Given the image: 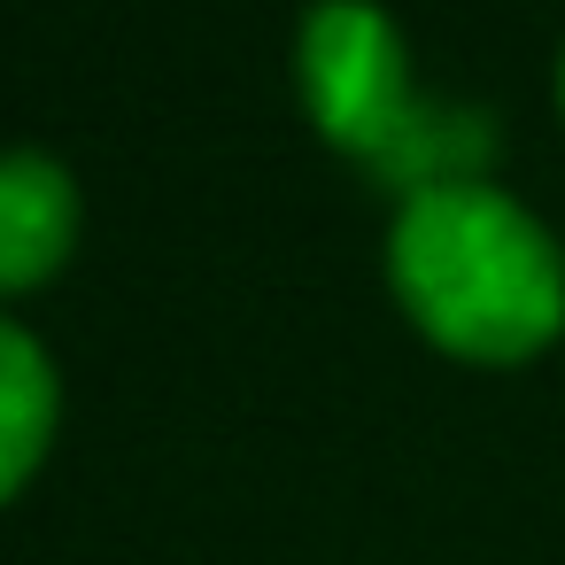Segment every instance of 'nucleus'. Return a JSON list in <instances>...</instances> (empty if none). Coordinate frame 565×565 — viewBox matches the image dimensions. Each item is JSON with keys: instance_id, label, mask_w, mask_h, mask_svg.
<instances>
[{"instance_id": "39448f33", "label": "nucleus", "mask_w": 565, "mask_h": 565, "mask_svg": "<svg viewBox=\"0 0 565 565\" xmlns=\"http://www.w3.org/2000/svg\"><path fill=\"white\" fill-rule=\"evenodd\" d=\"M557 102H565V63H557Z\"/></svg>"}, {"instance_id": "7ed1b4c3", "label": "nucleus", "mask_w": 565, "mask_h": 565, "mask_svg": "<svg viewBox=\"0 0 565 565\" xmlns=\"http://www.w3.org/2000/svg\"><path fill=\"white\" fill-rule=\"evenodd\" d=\"M78 233V186L55 156L9 148L0 156V287H32L63 264Z\"/></svg>"}, {"instance_id": "f03ea898", "label": "nucleus", "mask_w": 565, "mask_h": 565, "mask_svg": "<svg viewBox=\"0 0 565 565\" xmlns=\"http://www.w3.org/2000/svg\"><path fill=\"white\" fill-rule=\"evenodd\" d=\"M302 94H310L318 125L349 156H364L380 179H395L403 194L480 179L488 156H495V125L480 109H457V102H434V94L411 86L403 32L372 0H318L310 9Z\"/></svg>"}, {"instance_id": "f257e3e1", "label": "nucleus", "mask_w": 565, "mask_h": 565, "mask_svg": "<svg viewBox=\"0 0 565 565\" xmlns=\"http://www.w3.org/2000/svg\"><path fill=\"white\" fill-rule=\"evenodd\" d=\"M395 287L411 318L457 356L511 364L565 326V256L526 202L488 179H449L403 194L387 233Z\"/></svg>"}, {"instance_id": "20e7f679", "label": "nucleus", "mask_w": 565, "mask_h": 565, "mask_svg": "<svg viewBox=\"0 0 565 565\" xmlns=\"http://www.w3.org/2000/svg\"><path fill=\"white\" fill-rule=\"evenodd\" d=\"M47 434H55V364L17 318H0V495L40 465Z\"/></svg>"}]
</instances>
